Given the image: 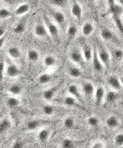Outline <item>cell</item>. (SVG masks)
<instances>
[{
    "label": "cell",
    "mask_w": 123,
    "mask_h": 148,
    "mask_svg": "<svg viewBox=\"0 0 123 148\" xmlns=\"http://www.w3.org/2000/svg\"><path fill=\"white\" fill-rule=\"evenodd\" d=\"M113 56L115 59L121 60L123 58V50L120 49H115L113 50Z\"/></svg>",
    "instance_id": "cell-40"
},
{
    "label": "cell",
    "mask_w": 123,
    "mask_h": 148,
    "mask_svg": "<svg viewBox=\"0 0 123 148\" xmlns=\"http://www.w3.org/2000/svg\"><path fill=\"white\" fill-rule=\"evenodd\" d=\"M107 83L115 90H119L122 88V81L115 75H112L108 77Z\"/></svg>",
    "instance_id": "cell-6"
},
{
    "label": "cell",
    "mask_w": 123,
    "mask_h": 148,
    "mask_svg": "<svg viewBox=\"0 0 123 148\" xmlns=\"http://www.w3.org/2000/svg\"><path fill=\"white\" fill-rule=\"evenodd\" d=\"M91 1H96V0H91Z\"/></svg>",
    "instance_id": "cell-50"
},
{
    "label": "cell",
    "mask_w": 123,
    "mask_h": 148,
    "mask_svg": "<svg viewBox=\"0 0 123 148\" xmlns=\"http://www.w3.org/2000/svg\"><path fill=\"white\" fill-rule=\"evenodd\" d=\"M29 10V6L28 4H22L19 6L15 10V13L17 15H23Z\"/></svg>",
    "instance_id": "cell-22"
},
{
    "label": "cell",
    "mask_w": 123,
    "mask_h": 148,
    "mask_svg": "<svg viewBox=\"0 0 123 148\" xmlns=\"http://www.w3.org/2000/svg\"><path fill=\"white\" fill-rule=\"evenodd\" d=\"M64 126L67 128V129H71L74 127V120L73 118L70 117H67L64 120Z\"/></svg>",
    "instance_id": "cell-36"
},
{
    "label": "cell",
    "mask_w": 123,
    "mask_h": 148,
    "mask_svg": "<svg viewBox=\"0 0 123 148\" xmlns=\"http://www.w3.org/2000/svg\"><path fill=\"white\" fill-rule=\"evenodd\" d=\"M68 91L70 95H72L76 99H78V101L82 102V95L80 93V91L79 90L78 87L76 84H70V86H68Z\"/></svg>",
    "instance_id": "cell-12"
},
{
    "label": "cell",
    "mask_w": 123,
    "mask_h": 148,
    "mask_svg": "<svg viewBox=\"0 0 123 148\" xmlns=\"http://www.w3.org/2000/svg\"><path fill=\"white\" fill-rule=\"evenodd\" d=\"M50 131L47 129H43L40 130L38 134V138L41 143H45L47 142L49 136H50Z\"/></svg>",
    "instance_id": "cell-19"
},
{
    "label": "cell",
    "mask_w": 123,
    "mask_h": 148,
    "mask_svg": "<svg viewBox=\"0 0 123 148\" xmlns=\"http://www.w3.org/2000/svg\"><path fill=\"white\" fill-rule=\"evenodd\" d=\"M52 79V76L47 73H44V74L41 75L39 77V82L41 84H47L51 81Z\"/></svg>",
    "instance_id": "cell-29"
},
{
    "label": "cell",
    "mask_w": 123,
    "mask_h": 148,
    "mask_svg": "<svg viewBox=\"0 0 123 148\" xmlns=\"http://www.w3.org/2000/svg\"><path fill=\"white\" fill-rule=\"evenodd\" d=\"M26 28V21L25 20H21L14 27V32L16 34H22L23 33Z\"/></svg>",
    "instance_id": "cell-21"
},
{
    "label": "cell",
    "mask_w": 123,
    "mask_h": 148,
    "mask_svg": "<svg viewBox=\"0 0 123 148\" xmlns=\"http://www.w3.org/2000/svg\"><path fill=\"white\" fill-rule=\"evenodd\" d=\"M66 32L67 33L68 37L70 39H72L75 37L78 32V29L75 25H70L69 27H68Z\"/></svg>",
    "instance_id": "cell-27"
},
{
    "label": "cell",
    "mask_w": 123,
    "mask_h": 148,
    "mask_svg": "<svg viewBox=\"0 0 123 148\" xmlns=\"http://www.w3.org/2000/svg\"><path fill=\"white\" fill-rule=\"evenodd\" d=\"M100 35L104 40L106 41H111L115 40V34L108 29H104L102 30Z\"/></svg>",
    "instance_id": "cell-15"
},
{
    "label": "cell",
    "mask_w": 123,
    "mask_h": 148,
    "mask_svg": "<svg viewBox=\"0 0 123 148\" xmlns=\"http://www.w3.org/2000/svg\"><path fill=\"white\" fill-rule=\"evenodd\" d=\"M23 143L20 140H17L12 145V148H23Z\"/></svg>",
    "instance_id": "cell-43"
},
{
    "label": "cell",
    "mask_w": 123,
    "mask_h": 148,
    "mask_svg": "<svg viewBox=\"0 0 123 148\" xmlns=\"http://www.w3.org/2000/svg\"><path fill=\"white\" fill-rule=\"evenodd\" d=\"M82 54L85 61H90L92 58L93 50L89 45H85L82 46Z\"/></svg>",
    "instance_id": "cell-14"
},
{
    "label": "cell",
    "mask_w": 123,
    "mask_h": 148,
    "mask_svg": "<svg viewBox=\"0 0 123 148\" xmlns=\"http://www.w3.org/2000/svg\"><path fill=\"white\" fill-rule=\"evenodd\" d=\"M4 71V63L2 61H0V81H2L3 78Z\"/></svg>",
    "instance_id": "cell-42"
},
{
    "label": "cell",
    "mask_w": 123,
    "mask_h": 148,
    "mask_svg": "<svg viewBox=\"0 0 123 148\" xmlns=\"http://www.w3.org/2000/svg\"><path fill=\"white\" fill-rule=\"evenodd\" d=\"M115 143L118 147H122L123 145V133L118 134L115 138Z\"/></svg>",
    "instance_id": "cell-38"
},
{
    "label": "cell",
    "mask_w": 123,
    "mask_h": 148,
    "mask_svg": "<svg viewBox=\"0 0 123 148\" xmlns=\"http://www.w3.org/2000/svg\"><path fill=\"white\" fill-rule=\"evenodd\" d=\"M6 33V29L4 27L0 25V37L3 36Z\"/></svg>",
    "instance_id": "cell-46"
},
{
    "label": "cell",
    "mask_w": 123,
    "mask_h": 148,
    "mask_svg": "<svg viewBox=\"0 0 123 148\" xmlns=\"http://www.w3.org/2000/svg\"><path fill=\"white\" fill-rule=\"evenodd\" d=\"M64 102L65 104L68 106L73 107L77 105V100L76 99L74 98L73 96H66L64 99Z\"/></svg>",
    "instance_id": "cell-33"
},
{
    "label": "cell",
    "mask_w": 123,
    "mask_h": 148,
    "mask_svg": "<svg viewBox=\"0 0 123 148\" xmlns=\"http://www.w3.org/2000/svg\"><path fill=\"white\" fill-rule=\"evenodd\" d=\"M12 127L11 122L8 119H3L0 122V134L8 131Z\"/></svg>",
    "instance_id": "cell-20"
},
{
    "label": "cell",
    "mask_w": 123,
    "mask_h": 148,
    "mask_svg": "<svg viewBox=\"0 0 123 148\" xmlns=\"http://www.w3.org/2000/svg\"><path fill=\"white\" fill-rule=\"evenodd\" d=\"M3 1L5 2H6L7 3H9V4L12 3L15 1V0H3Z\"/></svg>",
    "instance_id": "cell-48"
},
{
    "label": "cell",
    "mask_w": 123,
    "mask_h": 148,
    "mask_svg": "<svg viewBox=\"0 0 123 148\" xmlns=\"http://www.w3.org/2000/svg\"><path fill=\"white\" fill-rule=\"evenodd\" d=\"M104 145L103 143L100 142H98L95 143L93 145V146L92 148H104Z\"/></svg>",
    "instance_id": "cell-45"
},
{
    "label": "cell",
    "mask_w": 123,
    "mask_h": 148,
    "mask_svg": "<svg viewBox=\"0 0 123 148\" xmlns=\"http://www.w3.org/2000/svg\"><path fill=\"white\" fill-rule=\"evenodd\" d=\"M8 55L12 58L17 59L20 57V51L17 47H10L8 50Z\"/></svg>",
    "instance_id": "cell-26"
},
{
    "label": "cell",
    "mask_w": 123,
    "mask_h": 148,
    "mask_svg": "<svg viewBox=\"0 0 123 148\" xmlns=\"http://www.w3.org/2000/svg\"><path fill=\"white\" fill-rule=\"evenodd\" d=\"M54 108L51 105L46 104L42 107V111L46 115H52L54 113Z\"/></svg>",
    "instance_id": "cell-32"
},
{
    "label": "cell",
    "mask_w": 123,
    "mask_h": 148,
    "mask_svg": "<svg viewBox=\"0 0 123 148\" xmlns=\"http://www.w3.org/2000/svg\"><path fill=\"white\" fill-rule=\"evenodd\" d=\"M34 32L35 35L37 37L47 38L49 36L45 25L42 23H38L34 27Z\"/></svg>",
    "instance_id": "cell-5"
},
{
    "label": "cell",
    "mask_w": 123,
    "mask_h": 148,
    "mask_svg": "<svg viewBox=\"0 0 123 148\" xmlns=\"http://www.w3.org/2000/svg\"><path fill=\"white\" fill-rule=\"evenodd\" d=\"M49 12L52 16L53 17L54 20L57 23L62 31L66 32L68 26L65 15L60 11L54 9H50Z\"/></svg>",
    "instance_id": "cell-1"
},
{
    "label": "cell",
    "mask_w": 123,
    "mask_h": 148,
    "mask_svg": "<svg viewBox=\"0 0 123 148\" xmlns=\"http://www.w3.org/2000/svg\"><path fill=\"white\" fill-rule=\"evenodd\" d=\"M52 4L62 8H65L67 6L68 0H50Z\"/></svg>",
    "instance_id": "cell-28"
},
{
    "label": "cell",
    "mask_w": 123,
    "mask_h": 148,
    "mask_svg": "<svg viewBox=\"0 0 123 148\" xmlns=\"http://www.w3.org/2000/svg\"><path fill=\"white\" fill-rule=\"evenodd\" d=\"M108 4H109V12H110L116 3H115V0H108Z\"/></svg>",
    "instance_id": "cell-44"
},
{
    "label": "cell",
    "mask_w": 123,
    "mask_h": 148,
    "mask_svg": "<svg viewBox=\"0 0 123 148\" xmlns=\"http://www.w3.org/2000/svg\"><path fill=\"white\" fill-rule=\"evenodd\" d=\"M39 126V122L37 120H32L28 122L27 127L29 130H36Z\"/></svg>",
    "instance_id": "cell-35"
},
{
    "label": "cell",
    "mask_w": 123,
    "mask_h": 148,
    "mask_svg": "<svg viewBox=\"0 0 123 148\" xmlns=\"http://www.w3.org/2000/svg\"><path fill=\"white\" fill-rule=\"evenodd\" d=\"M82 89L84 93L86 96H91L95 93V88L93 83L89 81L85 82L82 84Z\"/></svg>",
    "instance_id": "cell-10"
},
{
    "label": "cell",
    "mask_w": 123,
    "mask_h": 148,
    "mask_svg": "<svg viewBox=\"0 0 123 148\" xmlns=\"http://www.w3.org/2000/svg\"><path fill=\"white\" fill-rule=\"evenodd\" d=\"M118 95L114 91H110L106 95V100L108 103H113L118 99Z\"/></svg>",
    "instance_id": "cell-25"
},
{
    "label": "cell",
    "mask_w": 123,
    "mask_h": 148,
    "mask_svg": "<svg viewBox=\"0 0 123 148\" xmlns=\"http://www.w3.org/2000/svg\"><path fill=\"white\" fill-rule=\"evenodd\" d=\"M119 119L116 116H110L106 121L107 126L110 129H115L119 125Z\"/></svg>",
    "instance_id": "cell-16"
},
{
    "label": "cell",
    "mask_w": 123,
    "mask_h": 148,
    "mask_svg": "<svg viewBox=\"0 0 123 148\" xmlns=\"http://www.w3.org/2000/svg\"><path fill=\"white\" fill-rule=\"evenodd\" d=\"M71 14L77 20H81L82 15V8L77 2L75 1L73 4L71 8Z\"/></svg>",
    "instance_id": "cell-8"
},
{
    "label": "cell",
    "mask_w": 123,
    "mask_h": 148,
    "mask_svg": "<svg viewBox=\"0 0 123 148\" xmlns=\"http://www.w3.org/2000/svg\"><path fill=\"white\" fill-rule=\"evenodd\" d=\"M6 41V37L3 36L2 37H0V49L4 45V42Z\"/></svg>",
    "instance_id": "cell-47"
},
{
    "label": "cell",
    "mask_w": 123,
    "mask_h": 148,
    "mask_svg": "<svg viewBox=\"0 0 123 148\" xmlns=\"http://www.w3.org/2000/svg\"><path fill=\"white\" fill-rule=\"evenodd\" d=\"M87 122L90 126L95 127H97L98 125L99 120L97 117L91 116L88 118V119L87 120Z\"/></svg>",
    "instance_id": "cell-37"
},
{
    "label": "cell",
    "mask_w": 123,
    "mask_h": 148,
    "mask_svg": "<svg viewBox=\"0 0 123 148\" xmlns=\"http://www.w3.org/2000/svg\"><path fill=\"white\" fill-rule=\"evenodd\" d=\"M93 53H92V63L93 69L97 71V72H101L104 69V66L103 63L100 61L99 58L98 53H97V49L96 48H93Z\"/></svg>",
    "instance_id": "cell-4"
},
{
    "label": "cell",
    "mask_w": 123,
    "mask_h": 148,
    "mask_svg": "<svg viewBox=\"0 0 123 148\" xmlns=\"http://www.w3.org/2000/svg\"><path fill=\"white\" fill-rule=\"evenodd\" d=\"M95 100L97 105H100L103 102L105 93L104 88L102 86H99L95 90Z\"/></svg>",
    "instance_id": "cell-11"
},
{
    "label": "cell",
    "mask_w": 123,
    "mask_h": 148,
    "mask_svg": "<svg viewBox=\"0 0 123 148\" xmlns=\"http://www.w3.org/2000/svg\"><path fill=\"white\" fill-rule=\"evenodd\" d=\"M97 53L99 58L103 63L104 66L108 68L111 63V56L108 51L104 46L102 45L97 49Z\"/></svg>",
    "instance_id": "cell-3"
},
{
    "label": "cell",
    "mask_w": 123,
    "mask_h": 148,
    "mask_svg": "<svg viewBox=\"0 0 123 148\" xmlns=\"http://www.w3.org/2000/svg\"><path fill=\"white\" fill-rule=\"evenodd\" d=\"M6 74L9 77L14 78L17 77L20 74V71L17 66L14 64H10L7 68Z\"/></svg>",
    "instance_id": "cell-9"
},
{
    "label": "cell",
    "mask_w": 123,
    "mask_h": 148,
    "mask_svg": "<svg viewBox=\"0 0 123 148\" xmlns=\"http://www.w3.org/2000/svg\"><path fill=\"white\" fill-rule=\"evenodd\" d=\"M40 58L39 52L35 50H30L28 53V58L32 62H37Z\"/></svg>",
    "instance_id": "cell-24"
},
{
    "label": "cell",
    "mask_w": 123,
    "mask_h": 148,
    "mask_svg": "<svg viewBox=\"0 0 123 148\" xmlns=\"http://www.w3.org/2000/svg\"><path fill=\"white\" fill-rule=\"evenodd\" d=\"M11 15V12L6 9H0V18H6Z\"/></svg>",
    "instance_id": "cell-41"
},
{
    "label": "cell",
    "mask_w": 123,
    "mask_h": 148,
    "mask_svg": "<svg viewBox=\"0 0 123 148\" xmlns=\"http://www.w3.org/2000/svg\"><path fill=\"white\" fill-rule=\"evenodd\" d=\"M94 26L89 22H86L82 25V32L84 36L87 37L90 36L94 31Z\"/></svg>",
    "instance_id": "cell-13"
},
{
    "label": "cell",
    "mask_w": 123,
    "mask_h": 148,
    "mask_svg": "<svg viewBox=\"0 0 123 148\" xmlns=\"http://www.w3.org/2000/svg\"><path fill=\"white\" fill-rule=\"evenodd\" d=\"M70 58L72 61L79 64H82L84 60L82 53L78 49L73 50L70 53Z\"/></svg>",
    "instance_id": "cell-7"
},
{
    "label": "cell",
    "mask_w": 123,
    "mask_h": 148,
    "mask_svg": "<svg viewBox=\"0 0 123 148\" xmlns=\"http://www.w3.org/2000/svg\"><path fill=\"white\" fill-rule=\"evenodd\" d=\"M62 148H73L74 144L72 140L66 138L62 142Z\"/></svg>",
    "instance_id": "cell-39"
},
{
    "label": "cell",
    "mask_w": 123,
    "mask_h": 148,
    "mask_svg": "<svg viewBox=\"0 0 123 148\" xmlns=\"http://www.w3.org/2000/svg\"><path fill=\"white\" fill-rule=\"evenodd\" d=\"M57 91V87L54 86L46 90L43 93V97L46 100H51L53 99Z\"/></svg>",
    "instance_id": "cell-18"
},
{
    "label": "cell",
    "mask_w": 123,
    "mask_h": 148,
    "mask_svg": "<svg viewBox=\"0 0 123 148\" xmlns=\"http://www.w3.org/2000/svg\"><path fill=\"white\" fill-rule=\"evenodd\" d=\"M9 91L13 95H19L22 91V89L19 85L15 84L9 87Z\"/></svg>",
    "instance_id": "cell-31"
},
{
    "label": "cell",
    "mask_w": 123,
    "mask_h": 148,
    "mask_svg": "<svg viewBox=\"0 0 123 148\" xmlns=\"http://www.w3.org/2000/svg\"><path fill=\"white\" fill-rule=\"evenodd\" d=\"M68 73L71 77L78 78L82 76V71L76 66H71L68 68Z\"/></svg>",
    "instance_id": "cell-17"
},
{
    "label": "cell",
    "mask_w": 123,
    "mask_h": 148,
    "mask_svg": "<svg viewBox=\"0 0 123 148\" xmlns=\"http://www.w3.org/2000/svg\"><path fill=\"white\" fill-rule=\"evenodd\" d=\"M7 105L11 108L17 107L20 104V101L15 97H9L7 99Z\"/></svg>",
    "instance_id": "cell-34"
},
{
    "label": "cell",
    "mask_w": 123,
    "mask_h": 148,
    "mask_svg": "<svg viewBox=\"0 0 123 148\" xmlns=\"http://www.w3.org/2000/svg\"><path fill=\"white\" fill-rule=\"evenodd\" d=\"M119 1H120L121 4H123V0H119Z\"/></svg>",
    "instance_id": "cell-49"
},
{
    "label": "cell",
    "mask_w": 123,
    "mask_h": 148,
    "mask_svg": "<svg viewBox=\"0 0 123 148\" xmlns=\"http://www.w3.org/2000/svg\"><path fill=\"white\" fill-rule=\"evenodd\" d=\"M44 63L46 66H53L57 63V60L52 55L46 56L44 60Z\"/></svg>",
    "instance_id": "cell-23"
},
{
    "label": "cell",
    "mask_w": 123,
    "mask_h": 148,
    "mask_svg": "<svg viewBox=\"0 0 123 148\" xmlns=\"http://www.w3.org/2000/svg\"><path fill=\"white\" fill-rule=\"evenodd\" d=\"M113 21L115 22V25H116L117 29H118L120 33L123 34V22L120 17L116 16H112Z\"/></svg>",
    "instance_id": "cell-30"
},
{
    "label": "cell",
    "mask_w": 123,
    "mask_h": 148,
    "mask_svg": "<svg viewBox=\"0 0 123 148\" xmlns=\"http://www.w3.org/2000/svg\"><path fill=\"white\" fill-rule=\"evenodd\" d=\"M44 25L48 31L49 35L53 38L54 40L58 41L59 38V30L57 25L54 24L53 22L50 21L49 17L47 16H44Z\"/></svg>",
    "instance_id": "cell-2"
}]
</instances>
